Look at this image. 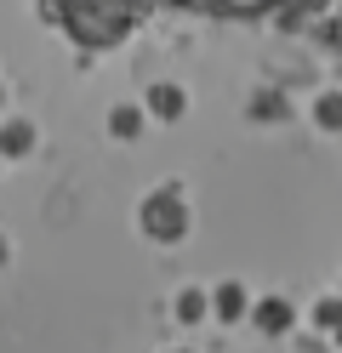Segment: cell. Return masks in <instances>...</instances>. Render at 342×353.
Segmentation results:
<instances>
[{
	"label": "cell",
	"instance_id": "obj_1",
	"mask_svg": "<svg viewBox=\"0 0 342 353\" xmlns=\"http://www.w3.org/2000/svg\"><path fill=\"white\" fill-rule=\"evenodd\" d=\"M137 223H143V234L154 239V245H182L194 216H189V200H182V188H177V183H166V188H154L149 200H143Z\"/></svg>",
	"mask_w": 342,
	"mask_h": 353
},
{
	"label": "cell",
	"instance_id": "obj_2",
	"mask_svg": "<svg viewBox=\"0 0 342 353\" xmlns=\"http://www.w3.org/2000/svg\"><path fill=\"white\" fill-rule=\"evenodd\" d=\"M120 6L143 23L149 6H182V12H211V17H257L263 6H280V0H120Z\"/></svg>",
	"mask_w": 342,
	"mask_h": 353
},
{
	"label": "cell",
	"instance_id": "obj_3",
	"mask_svg": "<svg viewBox=\"0 0 342 353\" xmlns=\"http://www.w3.org/2000/svg\"><path fill=\"white\" fill-rule=\"evenodd\" d=\"M251 325H257L263 336H291L296 302H291V296H263V302H251Z\"/></svg>",
	"mask_w": 342,
	"mask_h": 353
},
{
	"label": "cell",
	"instance_id": "obj_4",
	"mask_svg": "<svg viewBox=\"0 0 342 353\" xmlns=\"http://www.w3.org/2000/svg\"><path fill=\"white\" fill-rule=\"evenodd\" d=\"M143 108L154 120H166V125H177L182 114H189V92H182L177 80H160V85H149V97H143Z\"/></svg>",
	"mask_w": 342,
	"mask_h": 353
},
{
	"label": "cell",
	"instance_id": "obj_5",
	"mask_svg": "<svg viewBox=\"0 0 342 353\" xmlns=\"http://www.w3.org/2000/svg\"><path fill=\"white\" fill-rule=\"evenodd\" d=\"M40 148V125L35 120H6L0 125V160H29Z\"/></svg>",
	"mask_w": 342,
	"mask_h": 353
},
{
	"label": "cell",
	"instance_id": "obj_6",
	"mask_svg": "<svg viewBox=\"0 0 342 353\" xmlns=\"http://www.w3.org/2000/svg\"><path fill=\"white\" fill-rule=\"evenodd\" d=\"M211 314H217L222 325H234V319H245V314H251V291H245L240 279H222L217 291H211Z\"/></svg>",
	"mask_w": 342,
	"mask_h": 353
},
{
	"label": "cell",
	"instance_id": "obj_7",
	"mask_svg": "<svg viewBox=\"0 0 342 353\" xmlns=\"http://www.w3.org/2000/svg\"><path fill=\"white\" fill-rule=\"evenodd\" d=\"M143 125H149V108L143 103H114L108 108V137L114 143H137V137H143Z\"/></svg>",
	"mask_w": 342,
	"mask_h": 353
},
{
	"label": "cell",
	"instance_id": "obj_8",
	"mask_svg": "<svg viewBox=\"0 0 342 353\" xmlns=\"http://www.w3.org/2000/svg\"><path fill=\"white\" fill-rule=\"evenodd\" d=\"M205 314H211V296H205L200 285H189V291H177V302H171V319H177V325H200Z\"/></svg>",
	"mask_w": 342,
	"mask_h": 353
},
{
	"label": "cell",
	"instance_id": "obj_9",
	"mask_svg": "<svg viewBox=\"0 0 342 353\" xmlns=\"http://www.w3.org/2000/svg\"><path fill=\"white\" fill-rule=\"evenodd\" d=\"M251 120H268V125L291 120V103H285V92H251Z\"/></svg>",
	"mask_w": 342,
	"mask_h": 353
},
{
	"label": "cell",
	"instance_id": "obj_10",
	"mask_svg": "<svg viewBox=\"0 0 342 353\" xmlns=\"http://www.w3.org/2000/svg\"><path fill=\"white\" fill-rule=\"evenodd\" d=\"M308 114H314L319 131H342V92H319Z\"/></svg>",
	"mask_w": 342,
	"mask_h": 353
},
{
	"label": "cell",
	"instance_id": "obj_11",
	"mask_svg": "<svg viewBox=\"0 0 342 353\" xmlns=\"http://www.w3.org/2000/svg\"><path fill=\"white\" fill-rule=\"evenodd\" d=\"M314 325H319V330H331V336H342V296L314 302Z\"/></svg>",
	"mask_w": 342,
	"mask_h": 353
},
{
	"label": "cell",
	"instance_id": "obj_12",
	"mask_svg": "<svg viewBox=\"0 0 342 353\" xmlns=\"http://www.w3.org/2000/svg\"><path fill=\"white\" fill-rule=\"evenodd\" d=\"M6 256H12V251H6V234H0V268H6Z\"/></svg>",
	"mask_w": 342,
	"mask_h": 353
},
{
	"label": "cell",
	"instance_id": "obj_13",
	"mask_svg": "<svg viewBox=\"0 0 342 353\" xmlns=\"http://www.w3.org/2000/svg\"><path fill=\"white\" fill-rule=\"evenodd\" d=\"M166 353H189V347H166Z\"/></svg>",
	"mask_w": 342,
	"mask_h": 353
},
{
	"label": "cell",
	"instance_id": "obj_14",
	"mask_svg": "<svg viewBox=\"0 0 342 353\" xmlns=\"http://www.w3.org/2000/svg\"><path fill=\"white\" fill-rule=\"evenodd\" d=\"M0 103H6V85H0Z\"/></svg>",
	"mask_w": 342,
	"mask_h": 353
}]
</instances>
